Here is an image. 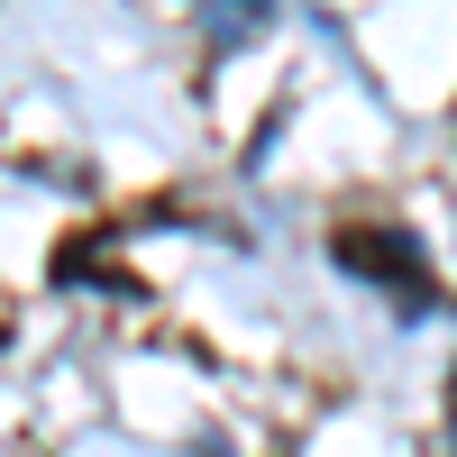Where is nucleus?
Masks as SVG:
<instances>
[{"instance_id":"1","label":"nucleus","mask_w":457,"mask_h":457,"mask_svg":"<svg viewBox=\"0 0 457 457\" xmlns=\"http://www.w3.org/2000/svg\"><path fill=\"white\" fill-rule=\"evenodd\" d=\"M329 256L348 265V275H375V284H385L411 320H421L430 302H439V293H430V256L411 247L403 228H338V238H329Z\"/></svg>"},{"instance_id":"2","label":"nucleus","mask_w":457,"mask_h":457,"mask_svg":"<svg viewBox=\"0 0 457 457\" xmlns=\"http://www.w3.org/2000/svg\"><path fill=\"white\" fill-rule=\"evenodd\" d=\"M238 10H247V19H265V10H275V0H238Z\"/></svg>"}]
</instances>
